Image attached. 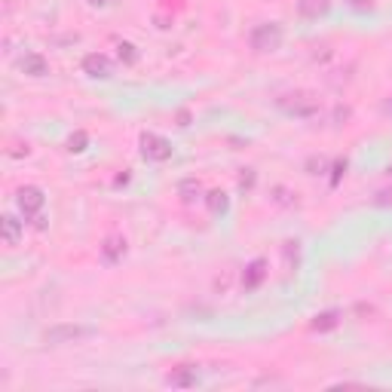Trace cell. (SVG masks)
<instances>
[{"instance_id":"23","label":"cell","mask_w":392,"mask_h":392,"mask_svg":"<svg viewBox=\"0 0 392 392\" xmlns=\"http://www.w3.org/2000/svg\"><path fill=\"white\" fill-rule=\"evenodd\" d=\"M389 107H392V104H389Z\"/></svg>"},{"instance_id":"12","label":"cell","mask_w":392,"mask_h":392,"mask_svg":"<svg viewBox=\"0 0 392 392\" xmlns=\"http://www.w3.org/2000/svg\"><path fill=\"white\" fill-rule=\"evenodd\" d=\"M328 10H331V0H297V13L304 15V19H322Z\"/></svg>"},{"instance_id":"20","label":"cell","mask_w":392,"mask_h":392,"mask_svg":"<svg viewBox=\"0 0 392 392\" xmlns=\"http://www.w3.org/2000/svg\"><path fill=\"white\" fill-rule=\"evenodd\" d=\"M374 203H377V205H386V203H392V194H389V190H380Z\"/></svg>"},{"instance_id":"8","label":"cell","mask_w":392,"mask_h":392,"mask_svg":"<svg viewBox=\"0 0 392 392\" xmlns=\"http://www.w3.org/2000/svg\"><path fill=\"white\" fill-rule=\"evenodd\" d=\"M19 68H22V74H28V77H34V80H40V77H49V61H46L40 52H25L19 61Z\"/></svg>"},{"instance_id":"14","label":"cell","mask_w":392,"mask_h":392,"mask_svg":"<svg viewBox=\"0 0 392 392\" xmlns=\"http://www.w3.org/2000/svg\"><path fill=\"white\" fill-rule=\"evenodd\" d=\"M178 196H181V203H196V199H203V184H199L196 178H184L178 184Z\"/></svg>"},{"instance_id":"15","label":"cell","mask_w":392,"mask_h":392,"mask_svg":"<svg viewBox=\"0 0 392 392\" xmlns=\"http://www.w3.org/2000/svg\"><path fill=\"white\" fill-rule=\"evenodd\" d=\"M205 203H209L212 214H227V209H230V199H227L224 190H212V194H205Z\"/></svg>"},{"instance_id":"2","label":"cell","mask_w":392,"mask_h":392,"mask_svg":"<svg viewBox=\"0 0 392 392\" xmlns=\"http://www.w3.org/2000/svg\"><path fill=\"white\" fill-rule=\"evenodd\" d=\"M276 104L288 113V117H316L319 113V98L310 92H285V95L276 98Z\"/></svg>"},{"instance_id":"17","label":"cell","mask_w":392,"mask_h":392,"mask_svg":"<svg viewBox=\"0 0 392 392\" xmlns=\"http://www.w3.org/2000/svg\"><path fill=\"white\" fill-rule=\"evenodd\" d=\"M117 56H120V61H126V65H135V61H138L135 46H132V43H126V40H120V43H117Z\"/></svg>"},{"instance_id":"9","label":"cell","mask_w":392,"mask_h":392,"mask_svg":"<svg viewBox=\"0 0 392 392\" xmlns=\"http://www.w3.org/2000/svg\"><path fill=\"white\" fill-rule=\"evenodd\" d=\"M126 236H107V240L102 242V260L104 264H120L123 258H126Z\"/></svg>"},{"instance_id":"11","label":"cell","mask_w":392,"mask_h":392,"mask_svg":"<svg viewBox=\"0 0 392 392\" xmlns=\"http://www.w3.org/2000/svg\"><path fill=\"white\" fill-rule=\"evenodd\" d=\"M0 233H3L6 245H19L22 236H25V224H22L15 214H3V218H0Z\"/></svg>"},{"instance_id":"18","label":"cell","mask_w":392,"mask_h":392,"mask_svg":"<svg viewBox=\"0 0 392 392\" xmlns=\"http://www.w3.org/2000/svg\"><path fill=\"white\" fill-rule=\"evenodd\" d=\"M340 172H347V159H337V163H334V175H331V187H337V181H340Z\"/></svg>"},{"instance_id":"4","label":"cell","mask_w":392,"mask_h":392,"mask_svg":"<svg viewBox=\"0 0 392 392\" xmlns=\"http://www.w3.org/2000/svg\"><path fill=\"white\" fill-rule=\"evenodd\" d=\"M138 144H141V157L150 159V163H166V159H172V141L157 132H141L138 138Z\"/></svg>"},{"instance_id":"5","label":"cell","mask_w":392,"mask_h":392,"mask_svg":"<svg viewBox=\"0 0 392 392\" xmlns=\"http://www.w3.org/2000/svg\"><path fill=\"white\" fill-rule=\"evenodd\" d=\"M46 196L40 187H34V184H25V187L15 190V205H19V212L25 214V218H37V212L43 209Z\"/></svg>"},{"instance_id":"13","label":"cell","mask_w":392,"mask_h":392,"mask_svg":"<svg viewBox=\"0 0 392 392\" xmlns=\"http://www.w3.org/2000/svg\"><path fill=\"white\" fill-rule=\"evenodd\" d=\"M337 325H340V310H325L310 322V331H331Z\"/></svg>"},{"instance_id":"1","label":"cell","mask_w":392,"mask_h":392,"mask_svg":"<svg viewBox=\"0 0 392 392\" xmlns=\"http://www.w3.org/2000/svg\"><path fill=\"white\" fill-rule=\"evenodd\" d=\"M282 37H285V31H282L279 22H260L249 31V46L258 52V56H267V52H276L282 46Z\"/></svg>"},{"instance_id":"7","label":"cell","mask_w":392,"mask_h":392,"mask_svg":"<svg viewBox=\"0 0 392 392\" xmlns=\"http://www.w3.org/2000/svg\"><path fill=\"white\" fill-rule=\"evenodd\" d=\"M199 374H196V365H175L172 371L166 374V383L168 386H178V389H190L196 386Z\"/></svg>"},{"instance_id":"10","label":"cell","mask_w":392,"mask_h":392,"mask_svg":"<svg viewBox=\"0 0 392 392\" xmlns=\"http://www.w3.org/2000/svg\"><path fill=\"white\" fill-rule=\"evenodd\" d=\"M267 279V260L264 258H255L249 267H245V273H242V288L245 291H255L260 288V282Z\"/></svg>"},{"instance_id":"21","label":"cell","mask_w":392,"mask_h":392,"mask_svg":"<svg viewBox=\"0 0 392 392\" xmlns=\"http://www.w3.org/2000/svg\"><path fill=\"white\" fill-rule=\"evenodd\" d=\"M89 3H92V6H111L113 0H89Z\"/></svg>"},{"instance_id":"6","label":"cell","mask_w":392,"mask_h":392,"mask_svg":"<svg viewBox=\"0 0 392 392\" xmlns=\"http://www.w3.org/2000/svg\"><path fill=\"white\" fill-rule=\"evenodd\" d=\"M83 74L92 77V80H107V77H113V61L104 52H89L83 58Z\"/></svg>"},{"instance_id":"22","label":"cell","mask_w":392,"mask_h":392,"mask_svg":"<svg viewBox=\"0 0 392 392\" xmlns=\"http://www.w3.org/2000/svg\"><path fill=\"white\" fill-rule=\"evenodd\" d=\"M386 175H389V178H392V166H389V168H386Z\"/></svg>"},{"instance_id":"3","label":"cell","mask_w":392,"mask_h":392,"mask_svg":"<svg viewBox=\"0 0 392 392\" xmlns=\"http://www.w3.org/2000/svg\"><path fill=\"white\" fill-rule=\"evenodd\" d=\"M92 328L86 325H68V322H61V325H52L43 331V343L46 347H65V343H74V340H83V337H89Z\"/></svg>"},{"instance_id":"16","label":"cell","mask_w":392,"mask_h":392,"mask_svg":"<svg viewBox=\"0 0 392 392\" xmlns=\"http://www.w3.org/2000/svg\"><path fill=\"white\" fill-rule=\"evenodd\" d=\"M86 144H89V135L83 132V129H77V132L68 138V150H71V153H83V150H86Z\"/></svg>"},{"instance_id":"19","label":"cell","mask_w":392,"mask_h":392,"mask_svg":"<svg viewBox=\"0 0 392 392\" xmlns=\"http://www.w3.org/2000/svg\"><path fill=\"white\" fill-rule=\"evenodd\" d=\"M350 6H352V10L368 13V10H374V0H350Z\"/></svg>"}]
</instances>
